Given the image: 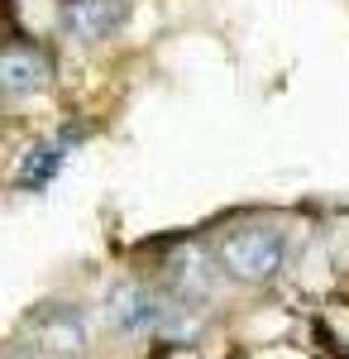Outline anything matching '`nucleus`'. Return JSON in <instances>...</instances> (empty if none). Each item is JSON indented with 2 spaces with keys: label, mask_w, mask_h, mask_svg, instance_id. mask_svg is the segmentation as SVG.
I'll return each mask as SVG.
<instances>
[{
  "label": "nucleus",
  "mask_w": 349,
  "mask_h": 359,
  "mask_svg": "<svg viewBox=\"0 0 349 359\" xmlns=\"http://www.w3.org/2000/svg\"><path fill=\"white\" fill-rule=\"evenodd\" d=\"M67 149H72V139H67V135L34 144V149L25 154V163H20V172H15V182H20L25 192H34V187H48V182L57 177V168L67 163Z\"/></svg>",
  "instance_id": "obj_6"
},
{
  "label": "nucleus",
  "mask_w": 349,
  "mask_h": 359,
  "mask_svg": "<svg viewBox=\"0 0 349 359\" xmlns=\"http://www.w3.org/2000/svg\"><path fill=\"white\" fill-rule=\"evenodd\" d=\"M62 25L81 43H101L125 25V0H67L62 5Z\"/></svg>",
  "instance_id": "obj_4"
},
{
  "label": "nucleus",
  "mask_w": 349,
  "mask_h": 359,
  "mask_svg": "<svg viewBox=\"0 0 349 359\" xmlns=\"http://www.w3.org/2000/svg\"><path fill=\"white\" fill-rule=\"evenodd\" d=\"M167 311L172 306H163L144 283H115L110 287V297H106V316H110V326L115 331H125V335H149V331H163L167 326Z\"/></svg>",
  "instance_id": "obj_2"
},
{
  "label": "nucleus",
  "mask_w": 349,
  "mask_h": 359,
  "mask_svg": "<svg viewBox=\"0 0 349 359\" xmlns=\"http://www.w3.org/2000/svg\"><path fill=\"white\" fill-rule=\"evenodd\" d=\"M287 264V240L278 225H240L220 240V269L235 283H273Z\"/></svg>",
  "instance_id": "obj_1"
},
{
  "label": "nucleus",
  "mask_w": 349,
  "mask_h": 359,
  "mask_svg": "<svg viewBox=\"0 0 349 359\" xmlns=\"http://www.w3.org/2000/svg\"><path fill=\"white\" fill-rule=\"evenodd\" d=\"M53 77V67H48V57L43 48H34V43H0V91L5 96H34V91H43Z\"/></svg>",
  "instance_id": "obj_3"
},
{
  "label": "nucleus",
  "mask_w": 349,
  "mask_h": 359,
  "mask_svg": "<svg viewBox=\"0 0 349 359\" xmlns=\"http://www.w3.org/2000/svg\"><path fill=\"white\" fill-rule=\"evenodd\" d=\"M29 331H34V340H43L48 350L72 355V350L86 345V316H81L77 306H43V311L29 321Z\"/></svg>",
  "instance_id": "obj_5"
}]
</instances>
